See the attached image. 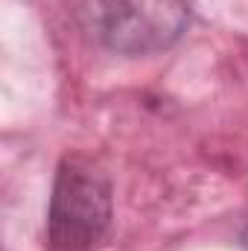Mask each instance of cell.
Returning a JSON list of instances; mask_svg holds the SVG:
<instances>
[{
  "label": "cell",
  "mask_w": 248,
  "mask_h": 251,
  "mask_svg": "<svg viewBox=\"0 0 248 251\" xmlns=\"http://www.w3.org/2000/svg\"><path fill=\"white\" fill-rule=\"evenodd\" d=\"M114 187L85 155H64L47 204V251H97L111 234Z\"/></svg>",
  "instance_id": "obj_1"
},
{
  "label": "cell",
  "mask_w": 248,
  "mask_h": 251,
  "mask_svg": "<svg viewBox=\"0 0 248 251\" xmlns=\"http://www.w3.org/2000/svg\"><path fill=\"white\" fill-rule=\"evenodd\" d=\"M243 246H246V249H248V228H246V231H243Z\"/></svg>",
  "instance_id": "obj_3"
},
{
  "label": "cell",
  "mask_w": 248,
  "mask_h": 251,
  "mask_svg": "<svg viewBox=\"0 0 248 251\" xmlns=\"http://www.w3.org/2000/svg\"><path fill=\"white\" fill-rule=\"evenodd\" d=\"M190 0H82L79 26L88 41L117 56H152L181 41Z\"/></svg>",
  "instance_id": "obj_2"
}]
</instances>
